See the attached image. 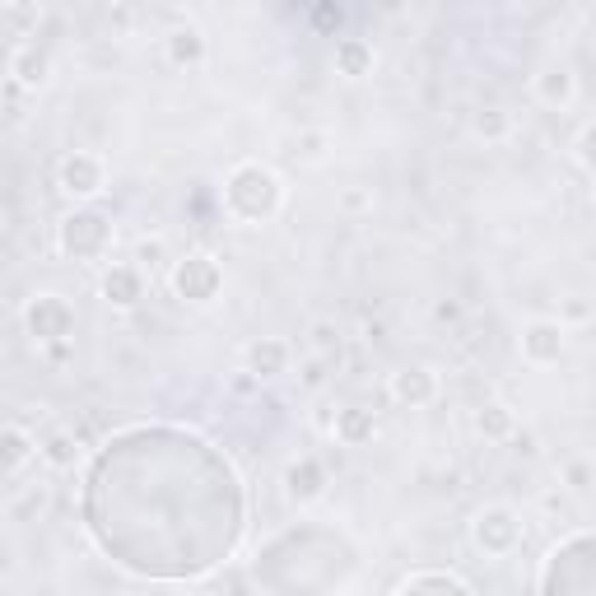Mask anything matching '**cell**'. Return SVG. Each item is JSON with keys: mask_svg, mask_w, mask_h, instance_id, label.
Wrapping results in <instances>:
<instances>
[{"mask_svg": "<svg viewBox=\"0 0 596 596\" xmlns=\"http://www.w3.org/2000/svg\"><path fill=\"white\" fill-rule=\"evenodd\" d=\"M224 196H229L233 215H243L257 224V219H271L275 210H280V177H275L271 168H261V163H243V168L229 177Z\"/></svg>", "mask_w": 596, "mask_h": 596, "instance_id": "6da1fadb", "label": "cell"}, {"mask_svg": "<svg viewBox=\"0 0 596 596\" xmlns=\"http://www.w3.org/2000/svg\"><path fill=\"white\" fill-rule=\"evenodd\" d=\"M112 243V224L98 210H75V215L61 224V247L66 257H80V261H94L103 257Z\"/></svg>", "mask_w": 596, "mask_h": 596, "instance_id": "7a4b0ae2", "label": "cell"}, {"mask_svg": "<svg viewBox=\"0 0 596 596\" xmlns=\"http://www.w3.org/2000/svg\"><path fill=\"white\" fill-rule=\"evenodd\" d=\"M475 545L485 555H513L522 545V522H517L513 508H485L475 517Z\"/></svg>", "mask_w": 596, "mask_h": 596, "instance_id": "3957f363", "label": "cell"}, {"mask_svg": "<svg viewBox=\"0 0 596 596\" xmlns=\"http://www.w3.org/2000/svg\"><path fill=\"white\" fill-rule=\"evenodd\" d=\"M173 289L182 298H191V303H205V298H215L219 294V266L210 257H187V261H177V271H173Z\"/></svg>", "mask_w": 596, "mask_h": 596, "instance_id": "277c9868", "label": "cell"}, {"mask_svg": "<svg viewBox=\"0 0 596 596\" xmlns=\"http://www.w3.org/2000/svg\"><path fill=\"white\" fill-rule=\"evenodd\" d=\"M70 326H75V312H70L66 298L42 294L38 303L28 308V331L38 340H61V336H70Z\"/></svg>", "mask_w": 596, "mask_h": 596, "instance_id": "5b68a950", "label": "cell"}, {"mask_svg": "<svg viewBox=\"0 0 596 596\" xmlns=\"http://www.w3.org/2000/svg\"><path fill=\"white\" fill-rule=\"evenodd\" d=\"M61 187H66L70 196H94V191L103 187V163H98L94 154H66V159H61Z\"/></svg>", "mask_w": 596, "mask_h": 596, "instance_id": "8992f818", "label": "cell"}, {"mask_svg": "<svg viewBox=\"0 0 596 596\" xmlns=\"http://www.w3.org/2000/svg\"><path fill=\"white\" fill-rule=\"evenodd\" d=\"M392 396L401 401V406H410V410H420V406H429L438 396V378L429 373V368H401L392 378Z\"/></svg>", "mask_w": 596, "mask_h": 596, "instance_id": "52a82bcc", "label": "cell"}, {"mask_svg": "<svg viewBox=\"0 0 596 596\" xmlns=\"http://www.w3.org/2000/svg\"><path fill=\"white\" fill-rule=\"evenodd\" d=\"M522 350H527L531 364H555L564 354V326L559 322H531L527 336H522Z\"/></svg>", "mask_w": 596, "mask_h": 596, "instance_id": "ba28073f", "label": "cell"}, {"mask_svg": "<svg viewBox=\"0 0 596 596\" xmlns=\"http://www.w3.org/2000/svg\"><path fill=\"white\" fill-rule=\"evenodd\" d=\"M103 294H108L112 303L131 308V303H140V294H145V280H140L136 266H112V271L103 275Z\"/></svg>", "mask_w": 596, "mask_h": 596, "instance_id": "9c48e42d", "label": "cell"}, {"mask_svg": "<svg viewBox=\"0 0 596 596\" xmlns=\"http://www.w3.org/2000/svg\"><path fill=\"white\" fill-rule=\"evenodd\" d=\"M285 485H289V499L308 503V499H317V494H322L326 471L317 466V461H294V466H289V475H285Z\"/></svg>", "mask_w": 596, "mask_h": 596, "instance_id": "30bf717a", "label": "cell"}, {"mask_svg": "<svg viewBox=\"0 0 596 596\" xmlns=\"http://www.w3.org/2000/svg\"><path fill=\"white\" fill-rule=\"evenodd\" d=\"M247 364H252V373H257V378H275V373H285L289 350L280 345V340H257V345L247 350Z\"/></svg>", "mask_w": 596, "mask_h": 596, "instance_id": "8fae6325", "label": "cell"}, {"mask_svg": "<svg viewBox=\"0 0 596 596\" xmlns=\"http://www.w3.org/2000/svg\"><path fill=\"white\" fill-rule=\"evenodd\" d=\"M33 452H38V443H33V438L24 434V429H19V424H10V429H5V434H0V466H5V471H19V466H24L28 457H33Z\"/></svg>", "mask_w": 596, "mask_h": 596, "instance_id": "7c38bea8", "label": "cell"}, {"mask_svg": "<svg viewBox=\"0 0 596 596\" xmlns=\"http://www.w3.org/2000/svg\"><path fill=\"white\" fill-rule=\"evenodd\" d=\"M396 596H471V592L457 578H447V573H415Z\"/></svg>", "mask_w": 596, "mask_h": 596, "instance_id": "4fadbf2b", "label": "cell"}, {"mask_svg": "<svg viewBox=\"0 0 596 596\" xmlns=\"http://www.w3.org/2000/svg\"><path fill=\"white\" fill-rule=\"evenodd\" d=\"M336 438L340 443H350V447L368 443V438H373V410H359V406L340 410L336 415Z\"/></svg>", "mask_w": 596, "mask_h": 596, "instance_id": "5bb4252c", "label": "cell"}, {"mask_svg": "<svg viewBox=\"0 0 596 596\" xmlns=\"http://www.w3.org/2000/svg\"><path fill=\"white\" fill-rule=\"evenodd\" d=\"M475 424H480V434L485 438H513V429H517L513 410L503 406V401H485L480 415H475Z\"/></svg>", "mask_w": 596, "mask_h": 596, "instance_id": "9a60e30c", "label": "cell"}, {"mask_svg": "<svg viewBox=\"0 0 596 596\" xmlns=\"http://www.w3.org/2000/svg\"><path fill=\"white\" fill-rule=\"evenodd\" d=\"M168 52H173L177 66H196V61H201V52H205V42H201V33H191V28H182V33H173V42H168Z\"/></svg>", "mask_w": 596, "mask_h": 596, "instance_id": "2e32d148", "label": "cell"}, {"mask_svg": "<svg viewBox=\"0 0 596 596\" xmlns=\"http://www.w3.org/2000/svg\"><path fill=\"white\" fill-rule=\"evenodd\" d=\"M14 75L24 84H42V75H47V56L38 52V47H24V52L14 56Z\"/></svg>", "mask_w": 596, "mask_h": 596, "instance_id": "e0dca14e", "label": "cell"}, {"mask_svg": "<svg viewBox=\"0 0 596 596\" xmlns=\"http://www.w3.org/2000/svg\"><path fill=\"white\" fill-rule=\"evenodd\" d=\"M541 98L545 103H569L573 98V75L569 70H550V75L541 80Z\"/></svg>", "mask_w": 596, "mask_h": 596, "instance_id": "ac0fdd59", "label": "cell"}, {"mask_svg": "<svg viewBox=\"0 0 596 596\" xmlns=\"http://www.w3.org/2000/svg\"><path fill=\"white\" fill-rule=\"evenodd\" d=\"M368 61H373V52H368L364 42H345V47H340V66H345V75H364Z\"/></svg>", "mask_w": 596, "mask_h": 596, "instance_id": "d6986e66", "label": "cell"}, {"mask_svg": "<svg viewBox=\"0 0 596 596\" xmlns=\"http://www.w3.org/2000/svg\"><path fill=\"white\" fill-rule=\"evenodd\" d=\"M42 452H47L52 466H70V461H75V438H70V434H52Z\"/></svg>", "mask_w": 596, "mask_h": 596, "instance_id": "ffe728a7", "label": "cell"}, {"mask_svg": "<svg viewBox=\"0 0 596 596\" xmlns=\"http://www.w3.org/2000/svg\"><path fill=\"white\" fill-rule=\"evenodd\" d=\"M312 345H317V354H336L340 350L336 322H317V326H312Z\"/></svg>", "mask_w": 596, "mask_h": 596, "instance_id": "44dd1931", "label": "cell"}, {"mask_svg": "<svg viewBox=\"0 0 596 596\" xmlns=\"http://www.w3.org/2000/svg\"><path fill=\"white\" fill-rule=\"evenodd\" d=\"M503 131H508V117H503V112H480V117H475V136L499 140Z\"/></svg>", "mask_w": 596, "mask_h": 596, "instance_id": "7402d4cb", "label": "cell"}, {"mask_svg": "<svg viewBox=\"0 0 596 596\" xmlns=\"http://www.w3.org/2000/svg\"><path fill=\"white\" fill-rule=\"evenodd\" d=\"M578 154H583V163L596 173V126H587V131H583V140H578Z\"/></svg>", "mask_w": 596, "mask_h": 596, "instance_id": "603a6c76", "label": "cell"}, {"mask_svg": "<svg viewBox=\"0 0 596 596\" xmlns=\"http://www.w3.org/2000/svg\"><path fill=\"white\" fill-rule=\"evenodd\" d=\"M569 485L573 489H592V466H569Z\"/></svg>", "mask_w": 596, "mask_h": 596, "instance_id": "cb8c5ba5", "label": "cell"}, {"mask_svg": "<svg viewBox=\"0 0 596 596\" xmlns=\"http://www.w3.org/2000/svg\"><path fill=\"white\" fill-rule=\"evenodd\" d=\"M159 257H163V247H159V243H145V247H140V261H145V266H154Z\"/></svg>", "mask_w": 596, "mask_h": 596, "instance_id": "d4e9b609", "label": "cell"}]
</instances>
